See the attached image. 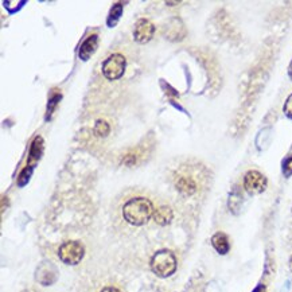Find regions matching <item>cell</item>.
<instances>
[{
  "instance_id": "obj_6",
  "label": "cell",
  "mask_w": 292,
  "mask_h": 292,
  "mask_svg": "<svg viewBox=\"0 0 292 292\" xmlns=\"http://www.w3.org/2000/svg\"><path fill=\"white\" fill-rule=\"evenodd\" d=\"M154 33H155V26L148 19H139L135 25L134 38L137 44L144 45L150 42L154 36Z\"/></svg>"
},
{
  "instance_id": "obj_5",
  "label": "cell",
  "mask_w": 292,
  "mask_h": 292,
  "mask_svg": "<svg viewBox=\"0 0 292 292\" xmlns=\"http://www.w3.org/2000/svg\"><path fill=\"white\" fill-rule=\"evenodd\" d=\"M267 178L256 170H251L244 177V189L249 194H261L267 189Z\"/></svg>"
},
{
  "instance_id": "obj_14",
  "label": "cell",
  "mask_w": 292,
  "mask_h": 292,
  "mask_svg": "<svg viewBox=\"0 0 292 292\" xmlns=\"http://www.w3.org/2000/svg\"><path fill=\"white\" fill-rule=\"evenodd\" d=\"M111 132V127L105 120H97L94 124V134L98 137H107Z\"/></svg>"
},
{
  "instance_id": "obj_16",
  "label": "cell",
  "mask_w": 292,
  "mask_h": 292,
  "mask_svg": "<svg viewBox=\"0 0 292 292\" xmlns=\"http://www.w3.org/2000/svg\"><path fill=\"white\" fill-rule=\"evenodd\" d=\"M283 175L285 178H289L292 175V155L283 162Z\"/></svg>"
},
{
  "instance_id": "obj_21",
  "label": "cell",
  "mask_w": 292,
  "mask_h": 292,
  "mask_svg": "<svg viewBox=\"0 0 292 292\" xmlns=\"http://www.w3.org/2000/svg\"><path fill=\"white\" fill-rule=\"evenodd\" d=\"M289 267H291V270H292V257H291V260H289Z\"/></svg>"
},
{
  "instance_id": "obj_10",
  "label": "cell",
  "mask_w": 292,
  "mask_h": 292,
  "mask_svg": "<svg viewBox=\"0 0 292 292\" xmlns=\"http://www.w3.org/2000/svg\"><path fill=\"white\" fill-rule=\"evenodd\" d=\"M212 245L216 249L217 252L220 255H226L231 249V245H229V238L225 233L222 232H217L216 235L212 237Z\"/></svg>"
},
{
  "instance_id": "obj_12",
  "label": "cell",
  "mask_w": 292,
  "mask_h": 292,
  "mask_svg": "<svg viewBox=\"0 0 292 292\" xmlns=\"http://www.w3.org/2000/svg\"><path fill=\"white\" fill-rule=\"evenodd\" d=\"M177 189L184 195H193L197 190V183L191 178L182 177L177 180Z\"/></svg>"
},
{
  "instance_id": "obj_3",
  "label": "cell",
  "mask_w": 292,
  "mask_h": 292,
  "mask_svg": "<svg viewBox=\"0 0 292 292\" xmlns=\"http://www.w3.org/2000/svg\"><path fill=\"white\" fill-rule=\"evenodd\" d=\"M85 249L78 241H66L58 249V257L68 265H77L82 260Z\"/></svg>"
},
{
  "instance_id": "obj_1",
  "label": "cell",
  "mask_w": 292,
  "mask_h": 292,
  "mask_svg": "<svg viewBox=\"0 0 292 292\" xmlns=\"http://www.w3.org/2000/svg\"><path fill=\"white\" fill-rule=\"evenodd\" d=\"M154 206L150 199L137 197V198L130 199L123 206V217L124 220L130 225L134 226H141L147 224L150 218L154 216Z\"/></svg>"
},
{
  "instance_id": "obj_20",
  "label": "cell",
  "mask_w": 292,
  "mask_h": 292,
  "mask_svg": "<svg viewBox=\"0 0 292 292\" xmlns=\"http://www.w3.org/2000/svg\"><path fill=\"white\" fill-rule=\"evenodd\" d=\"M288 76H289V78L292 79V61H291V64H289V66H288Z\"/></svg>"
},
{
  "instance_id": "obj_19",
  "label": "cell",
  "mask_w": 292,
  "mask_h": 292,
  "mask_svg": "<svg viewBox=\"0 0 292 292\" xmlns=\"http://www.w3.org/2000/svg\"><path fill=\"white\" fill-rule=\"evenodd\" d=\"M101 292H120V289L115 288V287H107V288L102 289Z\"/></svg>"
},
{
  "instance_id": "obj_9",
  "label": "cell",
  "mask_w": 292,
  "mask_h": 292,
  "mask_svg": "<svg viewBox=\"0 0 292 292\" xmlns=\"http://www.w3.org/2000/svg\"><path fill=\"white\" fill-rule=\"evenodd\" d=\"M154 221L156 224L160 225V226H164V225H169L174 218V213L171 207L169 206H160L158 209L154 212V216H152Z\"/></svg>"
},
{
  "instance_id": "obj_15",
  "label": "cell",
  "mask_w": 292,
  "mask_h": 292,
  "mask_svg": "<svg viewBox=\"0 0 292 292\" xmlns=\"http://www.w3.org/2000/svg\"><path fill=\"white\" fill-rule=\"evenodd\" d=\"M61 98H62V94H59V93L54 94V96H51L50 100H49V105H47V112H46L47 119L50 117L51 113L54 112V109L57 108L58 102H59V100H61Z\"/></svg>"
},
{
  "instance_id": "obj_13",
  "label": "cell",
  "mask_w": 292,
  "mask_h": 292,
  "mask_svg": "<svg viewBox=\"0 0 292 292\" xmlns=\"http://www.w3.org/2000/svg\"><path fill=\"white\" fill-rule=\"evenodd\" d=\"M123 14V4L121 3H116L113 4V7L111 8V11H109L108 15V19H107V25L108 27H115L117 23H119V19Z\"/></svg>"
},
{
  "instance_id": "obj_8",
  "label": "cell",
  "mask_w": 292,
  "mask_h": 292,
  "mask_svg": "<svg viewBox=\"0 0 292 292\" xmlns=\"http://www.w3.org/2000/svg\"><path fill=\"white\" fill-rule=\"evenodd\" d=\"M97 46H98V36L96 35V34L88 36L87 39H85V42H84V44L81 45V47H79L78 51L79 59L88 61V59L96 53Z\"/></svg>"
},
{
  "instance_id": "obj_7",
  "label": "cell",
  "mask_w": 292,
  "mask_h": 292,
  "mask_svg": "<svg viewBox=\"0 0 292 292\" xmlns=\"http://www.w3.org/2000/svg\"><path fill=\"white\" fill-rule=\"evenodd\" d=\"M36 281H39L40 284L50 285L57 280V268L54 267V264L45 261L38 267L35 274Z\"/></svg>"
},
{
  "instance_id": "obj_18",
  "label": "cell",
  "mask_w": 292,
  "mask_h": 292,
  "mask_svg": "<svg viewBox=\"0 0 292 292\" xmlns=\"http://www.w3.org/2000/svg\"><path fill=\"white\" fill-rule=\"evenodd\" d=\"M253 292H267V288H265V285L260 284V285H257Z\"/></svg>"
},
{
  "instance_id": "obj_17",
  "label": "cell",
  "mask_w": 292,
  "mask_h": 292,
  "mask_svg": "<svg viewBox=\"0 0 292 292\" xmlns=\"http://www.w3.org/2000/svg\"><path fill=\"white\" fill-rule=\"evenodd\" d=\"M283 112L284 115L288 117V119L292 120V94H289L287 100L284 102V107H283Z\"/></svg>"
},
{
  "instance_id": "obj_2",
  "label": "cell",
  "mask_w": 292,
  "mask_h": 292,
  "mask_svg": "<svg viewBox=\"0 0 292 292\" xmlns=\"http://www.w3.org/2000/svg\"><path fill=\"white\" fill-rule=\"evenodd\" d=\"M150 267L159 278H169L177 270V257L169 249H162L152 256Z\"/></svg>"
},
{
  "instance_id": "obj_11",
  "label": "cell",
  "mask_w": 292,
  "mask_h": 292,
  "mask_svg": "<svg viewBox=\"0 0 292 292\" xmlns=\"http://www.w3.org/2000/svg\"><path fill=\"white\" fill-rule=\"evenodd\" d=\"M42 151H44V140H42V137L40 136H36L35 139H34L33 144H31V148H30V155H29L30 166L29 167L35 166V163L40 159Z\"/></svg>"
},
{
  "instance_id": "obj_4",
  "label": "cell",
  "mask_w": 292,
  "mask_h": 292,
  "mask_svg": "<svg viewBox=\"0 0 292 292\" xmlns=\"http://www.w3.org/2000/svg\"><path fill=\"white\" fill-rule=\"evenodd\" d=\"M127 68L126 57L121 54H112L102 64V74L109 81H115L123 77Z\"/></svg>"
}]
</instances>
